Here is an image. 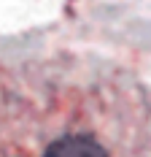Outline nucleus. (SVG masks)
<instances>
[{"label":"nucleus","mask_w":151,"mask_h":157,"mask_svg":"<svg viewBox=\"0 0 151 157\" xmlns=\"http://www.w3.org/2000/svg\"><path fill=\"white\" fill-rule=\"evenodd\" d=\"M43 157H108V155L103 152V146L94 144L92 138L68 136V138H60L57 144H51Z\"/></svg>","instance_id":"1"}]
</instances>
